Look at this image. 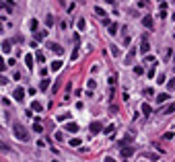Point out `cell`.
I'll use <instances>...</instances> for the list:
<instances>
[{
	"label": "cell",
	"instance_id": "1",
	"mask_svg": "<svg viewBox=\"0 0 175 162\" xmlns=\"http://www.w3.org/2000/svg\"><path fill=\"white\" fill-rule=\"evenodd\" d=\"M12 131H15V137L17 140H21V142H29V131L21 125V123H15L12 125Z\"/></svg>",
	"mask_w": 175,
	"mask_h": 162
},
{
	"label": "cell",
	"instance_id": "2",
	"mask_svg": "<svg viewBox=\"0 0 175 162\" xmlns=\"http://www.w3.org/2000/svg\"><path fill=\"white\" fill-rule=\"evenodd\" d=\"M12 97H15V101L23 103V99H25V88H23V86H17L15 92H12Z\"/></svg>",
	"mask_w": 175,
	"mask_h": 162
},
{
	"label": "cell",
	"instance_id": "3",
	"mask_svg": "<svg viewBox=\"0 0 175 162\" xmlns=\"http://www.w3.org/2000/svg\"><path fill=\"white\" fill-rule=\"evenodd\" d=\"M0 8L6 10V12H12L15 10V2L12 0H0Z\"/></svg>",
	"mask_w": 175,
	"mask_h": 162
},
{
	"label": "cell",
	"instance_id": "4",
	"mask_svg": "<svg viewBox=\"0 0 175 162\" xmlns=\"http://www.w3.org/2000/svg\"><path fill=\"white\" fill-rule=\"evenodd\" d=\"M120 152H122V156H124V158H130V156L134 154V148L126 144V146H120Z\"/></svg>",
	"mask_w": 175,
	"mask_h": 162
},
{
	"label": "cell",
	"instance_id": "5",
	"mask_svg": "<svg viewBox=\"0 0 175 162\" xmlns=\"http://www.w3.org/2000/svg\"><path fill=\"white\" fill-rule=\"evenodd\" d=\"M48 49H52L56 56H62V54H64V49H62L60 43H48Z\"/></svg>",
	"mask_w": 175,
	"mask_h": 162
},
{
	"label": "cell",
	"instance_id": "6",
	"mask_svg": "<svg viewBox=\"0 0 175 162\" xmlns=\"http://www.w3.org/2000/svg\"><path fill=\"white\" fill-rule=\"evenodd\" d=\"M134 58H136V49H130V51H128V56H126V60H124V64H126V66H132Z\"/></svg>",
	"mask_w": 175,
	"mask_h": 162
},
{
	"label": "cell",
	"instance_id": "7",
	"mask_svg": "<svg viewBox=\"0 0 175 162\" xmlns=\"http://www.w3.org/2000/svg\"><path fill=\"white\" fill-rule=\"evenodd\" d=\"M140 51H142L144 56H146L148 51H150V45H148V41H146V35L142 37V45H140Z\"/></svg>",
	"mask_w": 175,
	"mask_h": 162
},
{
	"label": "cell",
	"instance_id": "8",
	"mask_svg": "<svg viewBox=\"0 0 175 162\" xmlns=\"http://www.w3.org/2000/svg\"><path fill=\"white\" fill-rule=\"evenodd\" d=\"M142 25H144L146 29H152V27H155V21H152V16H144V19H142Z\"/></svg>",
	"mask_w": 175,
	"mask_h": 162
},
{
	"label": "cell",
	"instance_id": "9",
	"mask_svg": "<svg viewBox=\"0 0 175 162\" xmlns=\"http://www.w3.org/2000/svg\"><path fill=\"white\" fill-rule=\"evenodd\" d=\"M89 129H91V131H93V133H99V131H101V123H99V121H93V123H91V127H89Z\"/></svg>",
	"mask_w": 175,
	"mask_h": 162
},
{
	"label": "cell",
	"instance_id": "10",
	"mask_svg": "<svg viewBox=\"0 0 175 162\" xmlns=\"http://www.w3.org/2000/svg\"><path fill=\"white\" fill-rule=\"evenodd\" d=\"M46 25H48V27H54V25H56L54 14H46Z\"/></svg>",
	"mask_w": 175,
	"mask_h": 162
},
{
	"label": "cell",
	"instance_id": "11",
	"mask_svg": "<svg viewBox=\"0 0 175 162\" xmlns=\"http://www.w3.org/2000/svg\"><path fill=\"white\" fill-rule=\"evenodd\" d=\"M46 37H48V31H35V39L37 41H43Z\"/></svg>",
	"mask_w": 175,
	"mask_h": 162
},
{
	"label": "cell",
	"instance_id": "12",
	"mask_svg": "<svg viewBox=\"0 0 175 162\" xmlns=\"http://www.w3.org/2000/svg\"><path fill=\"white\" fill-rule=\"evenodd\" d=\"M31 109H33V111H37V113H41V111H43V105H41L39 101H33V105H31Z\"/></svg>",
	"mask_w": 175,
	"mask_h": 162
},
{
	"label": "cell",
	"instance_id": "13",
	"mask_svg": "<svg viewBox=\"0 0 175 162\" xmlns=\"http://www.w3.org/2000/svg\"><path fill=\"white\" fill-rule=\"evenodd\" d=\"M10 45H12V43H10L8 39H6V41H2V51H4V54H10Z\"/></svg>",
	"mask_w": 175,
	"mask_h": 162
},
{
	"label": "cell",
	"instance_id": "14",
	"mask_svg": "<svg viewBox=\"0 0 175 162\" xmlns=\"http://www.w3.org/2000/svg\"><path fill=\"white\" fill-rule=\"evenodd\" d=\"M60 68H62V62H60V60H54V62H52V72H58Z\"/></svg>",
	"mask_w": 175,
	"mask_h": 162
},
{
	"label": "cell",
	"instance_id": "15",
	"mask_svg": "<svg viewBox=\"0 0 175 162\" xmlns=\"http://www.w3.org/2000/svg\"><path fill=\"white\" fill-rule=\"evenodd\" d=\"M39 88H41V90H48V88H50V80H48V78H43V80L39 82Z\"/></svg>",
	"mask_w": 175,
	"mask_h": 162
},
{
	"label": "cell",
	"instance_id": "16",
	"mask_svg": "<svg viewBox=\"0 0 175 162\" xmlns=\"http://www.w3.org/2000/svg\"><path fill=\"white\" fill-rule=\"evenodd\" d=\"M118 25H116V23H111V25H109V35H118Z\"/></svg>",
	"mask_w": 175,
	"mask_h": 162
},
{
	"label": "cell",
	"instance_id": "17",
	"mask_svg": "<svg viewBox=\"0 0 175 162\" xmlns=\"http://www.w3.org/2000/svg\"><path fill=\"white\" fill-rule=\"evenodd\" d=\"M140 109H142V113H144V115H150V113H152V109H150V105H148V103H144Z\"/></svg>",
	"mask_w": 175,
	"mask_h": 162
},
{
	"label": "cell",
	"instance_id": "18",
	"mask_svg": "<svg viewBox=\"0 0 175 162\" xmlns=\"http://www.w3.org/2000/svg\"><path fill=\"white\" fill-rule=\"evenodd\" d=\"M66 131L74 133V131H78V125H76V123H68V125H66Z\"/></svg>",
	"mask_w": 175,
	"mask_h": 162
},
{
	"label": "cell",
	"instance_id": "19",
	"mask_svg": "<svg viewBox=\"0 0 175 162\" xmlns=\"http://www.w3.org/2000/svg\"><path fill=\"white\" fill-rule=\"evenodd\" d=\"M37 25H39L37 19H31V21H29V29H31V31H37Z\"/></svg>",
	"mask_w": 175,
	"mask_h": 162
},
{
	"label": "cell",
	"instance_id": "20",
	"mask_svg": "<svg viewBox=\"0 0 175 162\" xmlns=\"http://www.w3.org/2000/svg\"><path fill=\"white\" fill-rule=\"evenodd\" d=\"M25 64H27V68L31 70V68H33V56H25Z\"/></svg>",
	"mask_w": 175,
	"mask_h": 162
},
{
	"label": "cell",
	"instance_id": "21",
	"mask_svg": "<svg viewBox=\"0 0 175 162\" xmlns=\"http://www.w3.org/2000/svg\"><path fill=\"white\" fill-rule=\"evenodd\" d=\"M35 60H37L39 64H43V62H46V56H43L41 51H37V54H35Z\"/></svg>",
	"mask_w": 175,
	"mask_h": 162
},
{
	"label": "cell",
	"instance_id": "22",
	"mask_svg": "<svg viewBox=\"0 0 175 162\" xmlns=\"http://www.w3.org/2000/svg\"><path fill=\"white\" fill-rule=\"evenodd\" d=\"M80 144H82V142L78 140V137H72V140H70V146H72V148H78Z\"/></svg>",
	"mask_w": 175,
	"mask_h": 162
},
{
	"label": "cell",
	"instance_id": "23",
	"mask_svg": "<svg viewBox=\"0 0 175 162\" xmlns=\"http://www.w3.org/2000/svg\"><path fill=\"white\" fill-rule=\"evenodd\" d=\"M33 131H37V133H41V131H43V127H41V123H39V121H35V123H33Z\"/></svg>",
	"mask_w": 175,
	"mask_h": 162
},
{
	"label": "cell",
	"instance_id": "24",
	"mask_svg": "<svg viewBox=\"0 0 175 162\" xmlns=\"http://www.w3.org/2000/svg\"><path fill=\"white\" fill-rule=\"evenodd\" d=\"M134 74H136V76L144 74V68H142V66H134Z\"/></svg>",
	"mask_w": 175,
	"mask_h": 162
},
{
	"label": "cell",
	"instance_id": "25",
	"mask_svg": "<svg viewBox=\"0 0 175 162\" xmlns=\"http://www.w3.org/2000/svg\"><path fill=\"white\" fill-rule=\"evenodd\" d=\"M76 25H78V29L82 31V29L86 27V21H84V19H78V23H76Z\"/></svg>",
	"mask_w": 175,
	"mask_h": 162
},
{
	"label": "cell",
	"instance_id": "26",
	"mask_svg": "<svg viewBox=\"0 0 175 162\" xmlns=\"http://www.w3.org/2000/svg\"><path fill=\"white\" fill-rule=\"evenodd\" d=\"M95 12H97L99 16H107V14H105V10H103L101 6H95Z\"/></svg>",
	"mask_w": 175,
	"mask_h": 162
},
{
	"label": "cell",
	"instance_id": "27",
	"mask_svg": "<svg viewBox=\"0 0 175 162\" xmlns=\"http://www.w3.org/2000/svg\"><path fill=\"white\" fill-rule=\"evenodd\" d=\"M167 99H169V95H159V97H157V103H165Z\"/></svg>",
	"mask_w": 175,
	"mask_h": 162
},
{
	"label": "cell",
	"instance_id": "28",
	"mask_svg": "<svg viewBox=\"0 0 175 162\" xmlns=\"http://www.w3.org/2000/svg\"><path fill=\"white\" fill-rule=\"evenodd\" d=\"M109 49H111V56H116V58L120 56V49L116 47V45H111V47H109Z\"/></svg>",
	"mask_w": 175,
	"mask_h": 162
},
{
	"label": "cell",
	"instance_id": "29",
	"mask_svg": "<svg viewBox=\"0 0 175 162\" xmlns=\"http://www.w3.org/2000/svg\"><path fill=\"white\" fill-rule=\"evenodd\" d=\"M0 150H2V152H8V150H10V148H8V146H6V144H4V142H2V140H0Z\"/></svg>",
	"mask_w": 175,
	"mask_h": 162
},
{
	"label": "cell",
	"instance_id": "30",
	"mask_svg": "<svg viewBox=\"0 0 175 162\" xmlns=\"http://www.w3.org/2000/svg\"><path fill=\"white\" fill-rule=\"evenodd\" d=\"M173 111H175V103H171V105L165 109V113H173Z\"/></svg>",
	"mask_w": 175,
	"mask_h": 162
},
{
	"label": "cell",
	"instance_id": "31",
	"mask_svg": "<svg viewBox=\"0 0 175 162\" xmlns=\"http://www.w3.org/2000/svg\"><path fill=\"white\" fill-rule=\"evenodd\" d=\"M86 86H89L86 90H93V88H95V80H89V82H86Z\"/></svg>",
	"mask_w": 175,
	"mask_h": 162
},
{
	"label": "cell",
	"instance_id": "32",
	"mask_svg": "<svg viewBox=\"0 0 175 162\" xmlns=\"http://www.w3.org/2000/svg\"><path fill=\"white\" fill-rule=\"evenodd\" d=\"M2 70H6V64H4V60H2V58H0V72H2Z\"/></svg>",
	"mask_w": 175,
	"mask_h": 162
},
{
	"label": "cell",
	"instance_id": "33",
	"mask_svg": "<svg viewBox=\"0 0 175 162\" xmlns=\"http://www.w3.org/2000/svg\"><path fill=\"white\" fill-rule=\"evenodd\" d=\"M167 88H169V90H173V88H175V80H171V82H167Z\"/></svg>",
	"mask_w": 175,
	"mask_h": 162
},
{
	"label": "cell",
	"instance_id": "34",
	"mask_svg": "<svg viewBox=\"0 0 175 162\" xmlns=\"http://www.w3.org/2000/svg\"><path fill=\"white\" fill-rule=\"evenodd\" d=\"M6 82H8V80H6V78H4L2 74H0V86H2V84H6Z\"/></svg>",
	"mask_w": 175,
	"mask_h": 162
},
{
	"label": "cell",
	"instance_id": "35",
	"mask_svg": "<svg viewBox=\"0 0 175 162\" xmlns=\"http://www.w3.org/2000/svg\"><path fill=\"white\" fill-rule=\"evenodd\" d=\"M105 162H116V160H113L111 156H107V158H105Z\"/></svg>",
	"mask_w": 175,
	"mask_h": 162
},
{
	"label": "cell",
	"instance_id": "36",
	"mask_svg": "<svg viewBox=\"0 0 175 162\" xmlns=\"http://www.w3.org/2000/svg\"><path fill=\"white\" fill-rule=\"evenodd\" d=\"M105 2H107V4H116V0H105Z\"/></svg>",
	"mask_w": 175,
	"mask_h": 162
},
{
	"label": "cell",
	"instance_id": "37",
	"mask_svg": "<svg viewBox=\"0 0 175 162\" xmlns=\"http://www.w3.org/2000/svg\"><path fill=\"white\" fill-rule=\"evenodd\" d=\"M58 2H60V4H64V2H66V0H58Z\"/></svg>",
	"mask_w": 175,
	"mask_h": 162
},
{
	"label": "cell",
	"instance_id": "38",
	"mask_svg": "<svg viewBox=\"0 0 175 162\" xmlns=\"http://www.w3.org/2000/svg\"><path fill=\"white\" fill-rule=\"evenodd\" d=\"M0 33H2V23H0Z\"/></svg>",
	"mask_w": 175,
	"mask_h": 162
},
{
	"label": "cell",
	"instance_id": "39",
	"mask_svg": "<svg viewBox=\"0 0 175 162\" xmlns=\"http://www.w3.org/2000/svg\"><path fill=\"white\" fill-rule=\"evenodd\" d=\"M54 162H60V160H54Z\"/></svg>",
	"mask_w": 175,
	"mask_h": 162
},
{
	"label": "cell",
	"instance_id": "40",
	"mask_svg": "<svg viewBox=\"0 0 175 162\" xmlns=\"http://www.w3.org/2000/svg\"><path fill=\"white\" fill-rule=\"evenodd\" d=\"M173 60H175V54H173Z\"/></svg>",
	"mask_w": 175,
	"mask_h": 162
}]
</instances>
